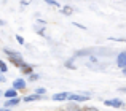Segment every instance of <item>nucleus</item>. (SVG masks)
Here are the masks:
<instances>
[{"instance_id": "nucleus-1", "label": "nucleus", "mask_w": 126, "mask_h": 111, "mask_svg": "<svg viewBox=\"0 0 126 111\" xmlns=\"http://www.w3.org/2000/svg\"><path fill=\"white\" fill-rule=\"evenodd\" d=\"M5 53L10 56V62H11L15 67H19L21 68L22 65H24V62H22V57H21V54H18V53H13V51H10V49H5Z\"/></svg>"}, {"instance_id": "nucleus-2", "label": "nucleus", "mask_w": 126, "mask_h": 111, "mask_svg": "<svg viewBox=\"0 0 126 111\" xmlns=\"http://www.w3.org/2000/svg\"><path fill=\"white\" fill-rule=\"evenodd\" d=\"M117 65L120 68H126V51H123V53L118 54L117 57Z\"/></svg>"}, {"instance_id": "nucleus-3", "label": "nucleus", "mask_w": 126, "mask_h": 111, "mask_svg": "<svg viewBox=\"0 0 126 111\" xmlns=\"http://www.w3.org/2000/svg\"><path fill=\"white\" fill-rule=\"evenodd\" d=\"M88 99H89L88 94H83V95H80V94H70L69 95V100H75V102H85Z\"/></svg>"}, {"instance_id": "nucleus-4", "label": "nucleus", "mask_w": 126, "mask_h": 111, "mask_svg": "<svg viewBox=\"0 0 126 111\" xmlns=\"http://www.w3.org/2000/svg\"><path fill=\"white\" fill-rule=\"evenodd\" d=\"M69 95H70V94H67V92L56 94V95H53V100H56V102H61V100H69Z\"/></svg>"}, {"instance_id": "nucleus-5", "label": "nucleus", "mask_w": 126, "mask_h": 111, "mask_svg": "<svg viewBox=\"0 0 126 111\" xmlns=\"http://www.w3.org/2000/svg\"><path fill=\"white\" fill-rule=\"evenodd\" d=\"M104 105H107V106H115V108H120V106H121V100H105Z\"/></svg>"}, {"instance_id": "nucleus-6", "label": "nucleus", "mask_w": 126, "mask_h": 111, "mask_svg": "<svg viewBox=\"0 0 126 111\" xmlns=\"http://www.w3.org/2000/svg\"><path fill=\"white\" fill-rule=\"evenodd\" d=\"M13 87H15V89H24V87H26V83H24V81H22V79H16L15 81V83H13Z\"/></svg>"}, {"instance_id": "nucleus-7", "label": "nucleus", "mask_w": 126, "mask_h": 111, "mask_svg": "<svg viewBox=\"0 0 126 111\" xmlns=\"http://www.w3.org/2000/svg\"><path fill=\"white\" fill-rule=\"evenodd\" d=\"M16 90H18V89H15V87H13V89H10V90H6V92H5V97H8V99H13V97H18Z\"/></svg>"}, {"instance_id": "nucleus-8", "label": "nucleus", "mask_w": 126, "mask_h": 111, "mask_svg": "<svg viewBox=\"0 0 126 111\" xmlns=\"http://www.w3.org/2000/svg\"><path fill=\"white\" fill-rule=\"evenodd\" d=\"M19 103V99H16V97H13V99H10L8 102L5 103V106H16Z\"/></svg>"}, {"instance_id": "nucleus-9", "label": "nucleus", "mask_w": 126, "mask_h": 111, "mask_svg": "<svg viewBox=\"0 0 126 111\" xmlns=\"http://www.w3.org/2000/svg\"><path fill=\"white\" fill-rule=\"evenodd\" d=\"M21 70H22V73H26V75H31L32 73V67H31V65H22V67H21Z\"/></svg>"}, {"instance_id": "nucleus-10", "label": "nucleus", "mask_w": 126, "mask_h": 111, "mask_svg": "<svg viewBox=\"0 0 126 111\" xmlns=\"http://www.w3.org/2000/svg\"><path fill=\"white\" fill-rule=\"evenodd\" d=\"M40 94H37V95H29V97H24V102H34V100H38L40 99Z\"/></svg>"}, {"instance_id": "nucleus-11", "label": "nucleus", "mask_w": 126, "mask_h": 111, "mask_svg": "<svg viewBox=\"0 0 126 111\" xmlns=\"http://www.w3.org/2000/svg\"><path fill=\"white\" fill-rule=\"evenodd\" d=\"M61 13H62V14H65V16H69V14H72V8H70V6H65V8L61 10Z\"/></svg>"}, {"instance_id": "nucleus-12", "label": "nucleus", "mask_w": 126, "mask_h": 111, "mask_svg": "<svg viewBox=\"0 0 126 111\" xmlns=\"http://www.w3.org/2000/svg\"><path fill=\"white\" fill-rule=\"evenodd\" d=\"M0 71H6V64L3 60H0Z\"/></svg>"}, {"instance_id": "nucleus-13", "label": "nucleus", "mask_w": 126, "mask_h": 111, "mask_svg": "<svg viewBox=\"0 0 126 111\" xmlns=\"http://www.w3.org/2000/svg\"><path fill=\"white\" fill-rule=\"evenodd\" d=\"M46 3H49V5H54V6H59V3L56 2V0H45Z\"/></svg>"}, {"instance_id": "nucleus-14", "label": "nucleus", "mask_w": 126, "mask_h": 111, "mask_svg": "<svg viewBox=\"0 0 126 111\" xmlns=\"http://www.w3.org/2000/svg\"><path fill=\"white\" fill-rule=\"evenodd\" d=\"M110 40H113V41H121V43H126V38H113V37H112Z\"/></svg>"}, {"instance_id": "nucleus-15", "label": "nucleus", "mask_w": 126, "mask_h": 111, "mask_svg": "<svg viewBox=\"0 0 126 111\" xmlns=\"http://www.w3.org/2000/svg\"><path fill=\"white\" fill-rule=\"evenodd\" d=\"M45 92H46V90L43 89V87H38V89H37V94H45Z\"/></svg>"}, {"instance_id": "nucleus-16", "label": "nucleus", "mask_w": 126, "mask_h": 111, "mask_svg": "<svg viewBox=\"0 0 126 111\" xmlns=\"http://www.w3.org/2000/svg\"><path fill=\"white\" fill-rule=\"evenodd\" d=\"M16 40H18V41H19V43H21V44H24V38H22V37H18V38H16Z\"/></svg>"}, {"instance_id": "nucleus-17", "label": "nucleus", "mask_w": 126, "mask_h": 111, "mask_svg": "<svg viewBox=\"0 0 126 111\" xmlns=\"http://www.w3.org/2000/svg\"><path fill=\"white\" fill-rule=\"evenodd\" d=\"M120 90H121V92H126V87H121Z\"/></svg>"}]
</instances>
